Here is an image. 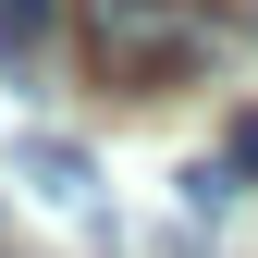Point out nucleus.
Returning a JSON list of instances; mask_svg holds the SVG:
<instances>
[{
	"mask_svg": "<svg viewBox=\"0 0 258 258\" xmlns=\"http://www.w3.org/2000/svg\"><path fill=\"white\" fill-rule=\"evenodd\" d=\"M74 37L86 61H99V86H184V74H209V49H221V13L209 0H74Z\"/></svg>",
	"mask_w": 258,
	"mask_h": 258,
	"instance_id": "nucleus-1",
	"label": "nucleus"
},
{
	"mask_svg": "<svg viewBox=\"0 0 258 258\" xmlns=\"http://www.w3.org/2000/svg\"><path fill=\"white\" fill-rule=\"evenodd\" d=\"M13 184L37 197L61 234H111V197H99V160L74 136H13Z\"/></svg>",
	"mask_w": 258,
	"mask_h": 258,
	"instance_id": "nucleus-2",
	"label": "nucleus"
},
{
	"mask_svg": "<svg viewBox=\"0 0 258 258\" xmlns=\"http://www.w3.org/2000/svg\"><path fill=\"white\" fill-rule=\"evenodd\" d=\"M37 37H49V0H0V49L25 61V49H37Z\"/></svg>",
	"mask_w": 258,
	"mask_h": 258,
	"instance_id": "nucleus-3",
	"label": "nucleus"
},
{
	"mask_svg": "<svg viewBox=\"0 0 258 258\" xmlns=\"http://www.w3.org/2000/svg\"><path fill=\"white\" fill-rule=\"evenodd\" d=\"M221 172H258V111L234 123V148H221Z\"/></svg>",
	"mask_w": 258,
	"mask_h": 258,
	"instance_id": "nucleus-4",
	"label": "nucleus"
}]
</instances>
